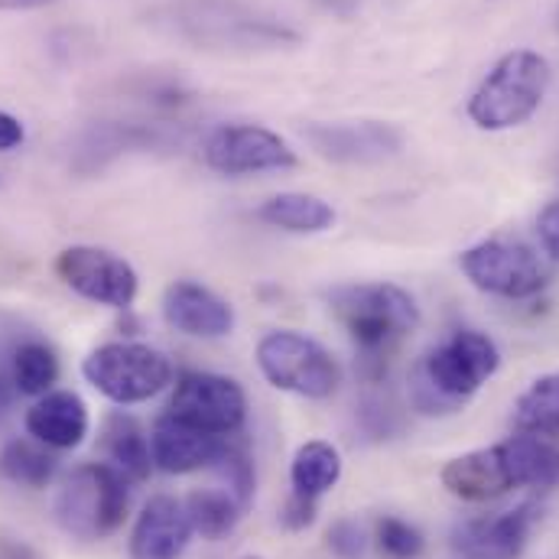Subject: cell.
Returning a JSON list of instances; mask_svg holds the SVG:
<instances>
[{"mask_svg":"<svg viewBox=\"0 0 559 559\" xmlns=\"http://www.w3.org/2000/svg\"><path fill=\"white\" fill-rule=\"evenodd\" d=\"M342 478V452L325 442V439H309L296 449L293 465H289V485L296 495L306 498H322L332 491Z\"/></svg>","mask_w":559,"mask_h":559,"instance_id":"obj_20","label":"cell"},{"mask_svg":"<svg viewBox=\"0 0 559 559\" xmlns=\"http://www.w3.org/2000/svg\"><path fill=\"white\" fill-rule=\"evenodd\" d=\"M514 429L531 436H559V371L537 378L514 404Z\"/></svg>","mask_w":559,"mask_h":559,"instance_id":"obj_23","label":"cell"},{"mask_svg":"<svg viewBox=\"0 0 559 559\" xmlns=\"http://www.w3.org/2000/svg\"><path fill=\"white\" fill-rule=\"evenodd\" d=\"M82 374L98 394L128 407V404H143L156 397L159 391H166L173 381V365L153 345L108 342V345H98L82 361Z\"/></svg>","mask_w":559,"mask_h":559,"instance_id":"obj_7","label":"cell"},{"mask_svg":"<svg viewBox=\"0 0 559 559\" xmlns=\"http://www.w3.org/2000/svg\"><path fill=\"white\" fill-rule=\"evenodd\" d=\"M316 514H319V501L316 498H306V495H289L283 511H280V524L286 531H306L316 524Z\"/></svg>","mask_w":559,"mask_h":559,"instance_id":"obj_28","label":"cell"},{"mask_svg":"<svg viewBox=\"0 0 559 559\" xmlns=\"http://www.w3.org/2000/svg\"><path fill=\"white\" fill-rule=\"evenodd\" d=\"M186 511H189V521H192L195 534H202L205 540L228 537L238 527L241 514H245V508L225 488H199V491H192L189 501H186Z\"/></svg>","mask_w":559,"mask_h":559,"instance_id":"obj_24","label":"cell"},{"mask_svg":"<svg viewBox=\"0 0 559 559\" xmlns=\"http://www.w3.org/2000/svg\"><path fill=\"white\" fill-rule=\"evenodd\" d=\"M228 439L231 436H215L192 423L176 419L173 414H163L150 432L153 465L166 475H189L199 468H212V462L218 459Z\"/></svg>","mask_w":559,"mask_h":559,"instance_id":"obj_15","label":"cell"},{"mask_svg":"<svg viewBox=\"0 0 559 559\" xmlns=\"http://www.w3.org/2000/svg\"><path fill=\"white\" fill-rule=\"evenodd\" d=\"M10 381H13V391L23 394V397L49 394L52 384L59 381V358H56V352L46 342H39V338L20 342L10 352Z\"/></svg>","mask_w":559,"mask_h":559,"instance_id":"obj_22","label":"cell"},{"mask_svg":"<svg viewBox=\"0 0 559 559\" xmlns=\"http://www.w3.org/2000/svg\"><path fill=\"white\" fill-rule=\"evenodd\" d=\"M258 368L277 391L306 401H325L342 384V368L335 355L322 348L316 338L289 329H280L261 338Z\"/></svg>","mask_w":559,"mask_h":559,"instance_id":"obj_6","label":"cell"},{"mask_svg":"<svg viewBox=\"0 0 559 559\" xmlns=\"http://www.w3.org/2000/svg\"><path fill=\"white\" fill-rule=\"evenodd\" d=\"M212 468L218 472V478L225 481V491L248 511L254 504V491H258V475H254V462L251 455L235 445L231 439L225 442V449L218 452V459L212 462Z\"/></svg>","mask_w":559,"mask_h":559,"instance_id":"obj_25","label":"cell"},{"mask_svg":"<svg viewBox=\"0 0 559 559\" xmlns=\"http://www.w3.org/2000/svg\"><path fill=\"white\" fill-rule=\"evenodd\" d=\"M325 547L338 559H361L368 550V534L358 521H335L325 534Z\"/></svg>","mask_w":559,"mask_h":559,"instance_id":"obj_27","label":"cell"},{"mask_svg":"<svg viewBox=\"0 0 559 559\" xmlns=\"http://www.w3.org/2000/svg\"><path fill=\"white\" fill-rule=\"evenodd\" d=\"M59 472L49 445L36 439H7L0 445V478L20 488H46Z\"/></svg>","mask_w":559,"mask_h":559,"instance_id":"obj_21","label":"cell"},{"mask_svg":"<svg viewBox=\"0 0 559 559\" xmlns=\"http://www.w3.org/2000/svg\"><path fill=\"white\" fill-rule=\"evenodd\" d=\"M439 481L452 498L472 504L495 501L514 488H554L559 485V445L550 436L518 432L504 442L449 459Z\"/></svg>","mask_w":559,"mask_h":559,"instance_id":"obj_1","label":"cell"},{"mask_svg":"<svg viewBox=\"0 0 559 559\" xmlns=\"http://www.w3.org/2000/svg\"><path fill=\"white\" fill-rule=\"evenodd\" d=\"M540 518V504L527 501L495 518L462 521L452 531V550L462 559H521Z\"/></svg>","mask_w":559,"mask_h":559,"instance_id":"obj_12","label":"cell"},{"mask_svg":"<svg viewBox=\"0 0 559 559\" xmlns=\"http://www.w3.org/2000/svg\"><path fill=\"white\" fill-rule=\"evenodd\" d=\"M195 527L182 501L156 495L143 504L131 531V559H179Z\"/></svg>","mask_w":559,"mask_h":559,"instance_id":"obj_16","label":"cell"},{"mask_svg":"<svg viewBox=\"0 0 559 559\" xmlns=\"http://www.w3.org/2000/svg\"><path fill=\"white\" fill-rule=\"evenodd\" d=\"M261 222L289 235H322L335 225V209L309 192H280L261 205Z\"/></svg>","mask_w":559,"mask_h":559,"instance_id":"obj_18","label":"cell"},{"mask_svg":"<svg viewBox=\"0 0 559 559\" xmlns=\"http://www.w3.org/2000/svg\"><path fill=\"white\" fill-rule=\"evenodd\" d=\"M205 163L222 176H251L293 169L296 150L286 140L258 124H222L205 140Z\"/></svg>","mask_w":559,"mask_h":559,"instance_id":"obj_11","label":"cell"},{"mask_svg":"<svg viewBox=\"0 0 559 559\" xmlns=\"http://www.w3.org/2000/svg\"><path fill=\"white\" fill-rule=\"evenodd\" d=\"M166 414L215 436H235L248 419V394L235 378L189 371L176 381Z\"/></svg>","mask_w":559,"mask_h":559,"instance_id":"obj_9","label":"cell"},{"mask_svg":"<svg viewBox=\"0 0 559 559\" xmlns=\"http://www.w3.org/2000/svg\"><path fill=\"white\" fill-rule=\"evenodd\" d=\"M374 540H378L381 554L391 559H417L423 554V547H426V540H423L417 527L401 521V518H381L378 531H374Z\"/></svg>","mask_w":559,"mask_h":559,"instance_id":"obj_26","label":"cell"},{"mask_svg":"<svg viewBox=\"0 0 559 559\" xmlns=\"http://www.w3.org/2000/svg\"><path fill=\"white\" fill-rule=\"evenodd\" d=\"M13 394H16V391H13V381H10V358L0 355V414H3V407L10 404Z\"/></svg>","mask_w":559,"mask_h":559,"instance_id":"obj_31","label":"cell"},{"mask_svg":"<svg viewBox=\"0 0 559 559\" xmlns=\"http://www.w3.org/2000/svg\"><path fill=\"white\" fill-rule=\"evenodd\" d=\"M306 140L312 150L332 163H381L404 150V134L381 121H348V124H309Z\"/></svg>","mask_w":559,"mask_h":559,"instance_id":"obj_13","label":"cell"},{"mask_svg":"<svg viewBox=\"0 0 559 559\" xmlns=\"http://www.w3.org/2000/svg\"><path fill=\"white\" fill-rule=\"evenodd\" d=\"M131 508L128 475L108 462L72 468L56 495V521L75 540H102L115 534Z\"/></svg>","mask_w":559,"mask_h":559,"instance_id":"obj_5","label":"cell"},{"mask_svg":"<svg viewBox=\"0 0 559 559\" xmlns=\"http://www.w3.org/2000/svg\"><path fill=\"white\" fill-rule=\"evenodd\" d=\"M329 306L368 365L388 361V355L419 325L417 299L397 283L335 286Z\"/></svg>","mask_w":559,"mask_h":559,"instance_id":"obj_3","label":"cell"},{"mask_svg":"<svg viewBox=\"0 0 559 559\" xmlns=\"http://www.w3.org/2000/svg\"><path fill=\"white\" fill-rule=\"evenodd\" d=\"M0 559H36V554L29 550V547H23V544H3L0 547Z\"/></svg>","mask_w":559,"mask_h":559,"instance_id":"obj_32","label":"cell"},{"mask_svg":"<svg viewBox=\"0 0 559 559\" xmlns=\"http://www.w3.org/2000/svg\"><path fill=\"white\" fill-rule=\"evenodd\" d=\"M26 432L49 449H75L88 436V407L72 391H49L26 411Z\"/></svg>","mask_w":559,"mask_h":559,"instance_id":"obj_17","label":"cell"},{"mask_svg":"<svg viewBox=\"0 0 559 559\" xmlns=\"http://www.w3.org/2000/svg\"><path fill=\"white\" fill-rule=\"evenodd\" d=\"M56 274L72 293H79L98 306L128 309L138 299V271L124 258H118L105 248H92V245L66 248L56 258Z\"/></svg>","mask_w":559,"mask_h":559,"instance_id":"obj_10","label":"cell"},{"mask_svg":"<svg viewBox=\"0 0 559 559\" xmlns=\"http://www.w3.org/2000/svg\"><path fill=\"white\" fill-rule=\"evenodd\" d=\"M163 319L192 338H222L235 329V309L228 299L195 280H176L163 293Z\"/></svg>","mask_w":559,"mask_h":559,"instance_id":"obj_14","label":"cell"},{"mask_svg":"<svg viewBox=\"0 0 559 559\" xmlns=\"http://www.w3.org/2000/svg\"><path fill=\"white\" fill-rule=\"evenodd\" d=\"M26 138V131H23V124L13 118V115H7V111H0V153L3 150H13V146H20Z\"/></svg>","mask_w":559,"mask_h":559,"instance_id":"obj_30","label":"cell"},{"mask_svg":"<svg viewBox=\"0 0 559 559\" xmlns=\"http://www.w3.org/2000/svg\"><path fill=\"white\" fill-rule=\"evenodd\" d=\"M459 267L475 289L501 299H531L550 286V267L540 261V254L508 238L472 245L468 251H462Z\"/></svg>","mask_w":559,"mask_h":559,"instance_id":"obj_8","label":"cell"},{"mask_svg":"<svg viewBox=\"0 0 559 559\" xmlns=\"http://www.w3.org/2000/svg\"><path fill=\"white\" fill-rule=\"evenodd\" d=\"M248 559H261V557H248Z\"/></svg>","mask_w":559,"mask_h":559,"instance_id":"obj_34","label":"cell"},{"mask_svg":"<svg viewBox=\"0 0 559 559\" xmlns=\"http://www.w3.org/2000/svg\"><path fill=\"white\" fill-rule=\"evenodd\" d=\"M102 442H105V452H108L111 465L121 468L134 481H146L150 472L156 468L153 452H150V439H146L143 426L131 414L115 411L111 417L105 419Z\"/></svg>","mask_w":559,"mask_h":559,"instance_id":"obj_19","label":"cell"},{"mask_svg":"<svg viewBox=\"0 0 559 559\" xmlns=\"http://www.w3.org/2000/svg\"><path fill=\"white\" fill-rule=\"evenodd\" d=\"M537 231H540V245H544V251L559 261V202H550L544 212H540V218H537Z\"/></svg>","mask_w":559,"mask_h":559,"instance_id":"obj_29","label":"cell"},{"mask_svg":"<svg viewBox=\"0 0 559 559\" xmlns=\"http://www.w3.org/2000/svg\"><path fill=\"white\" fill-rule=\"evenodd\" d=\"M554 82L550 62L534 49H514L495 62L468 98V121L481 131H511L527 124Z\"/></svg>","mask_w":559,"mask_h":559,"instance_id":"obj_4","label":"cell"},{"mask_svg":"<svg viewBox=\"0 0 559 559\" xmlns=\"http://www.w3.org/2000/svg\"><path fill=\"white\" fill-rule=\"evenodd\" d=\"M56 0H0V10H39Z\"/></svg>","mask_w":559,"mask_h":559,"instance_id":"obj_33","label":"cell"},{"mask_svg":"<svg viewBox=\"0 0 559 559\" xmlns=\"http://www.w3.org/2000/svg\"><path fill=\"white\" fill-rule=\"evenodd\" d=\"M501 368V352L478 329H455L411 371V404L423 417L459 414Z\"/></svg>","mask_w":559,"mask_h":559,"instance_id":"obj_2","label":"cell"}]
</instances>
